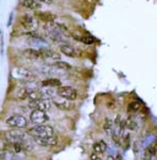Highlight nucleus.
<instances>
[{
  "mask_svg": "<svg viewBox=\"0 0 157 160\" xmlns=\"http://www.w3.org/2000/svg\"><path fill=\"white\" fill-rule=\"evenodd\" d=\"M6 124L15 129H22L28 126V121L26 117H23L21 115H12L6 118Z\"/></svg>",
  "mask_w": 157,
  "mask_h": 160,
  "instance_id": "3",
  "label": "nucleus"
},
{
  "mask_svg": "<svg viewBox=\"0 0 157 160\" xmlns=\"http://www.w3.org/2000/svg\"><path fill=\"white\" fill-rule=\"evenodd\" d=\"M37 16H38L40 20L47 22V23H48V22H53V21L55 20V16H54L53 14H50V12H38Z\"/></svg>",
  "mask_w": 157,
  "mask_h": 160,
  "instance_id": "23",
  "label": "nucleus"
},
{
  "mask_svg": "<svg viewBox=\"0 0 157 160\" xmlns=\"http://www.w3.org/2000/svg\"><path fill=\"white\" fill-rule=\"evenodd\" d=\"M23 56H25L26 58H28V59H38V58H40L39 51L38 49H35V48H28V49H26V51L23 52Z\"/></svg>",
  "mask_w": 157,
  "mask_h": 160,
  "instance_id": "18",
  "label": "nucleus"
},
{
  "mask_svg": "<svg viewBox=\"0 0 157 160\" xmlns=\"http://www.w3.org/2000/svg\"><path fill=\"white\" fill-rule=\"evenodd\" d=\"M107 150V143L104 140H98L93 144V153H96L98 155L103 154Z\"/></svg>",
  "mask_w": 157,
  "mask_h": 160,
  "instance_id": "16",
  "label": "nucleus"
},
{
  "mask_svg": "<svg viewBox=\"0 0 157 160\" xmlns=\"http://www.w3.org/2000/svg\"><path fill=\"white\" fill-rule=\"evenodd\" d=\"M141 110V103L139 101H133L129 103L128 106V111L131 112V113H135V112H139Z\"/></svg>",
  "mask_w": 157,
  "mask_h": 160,
  "instance_id": "25",
  "label": "nucleus"
},
{
  "mask_svg": "<svg viewBox=\"0 0 157 160\" xmlns=\"http://www.w3.org/2000/svg\"><path fill=\"white\" fill-rule=\"evenodd\" d=\"M27 96H28V90H27V89H21L19 91V99L23 100V99H26Z\"/></svg>",
  "mask_w": 157,
  "mask_h": 160,
  "instance_id": "27",
  "label": "nucleus"
},
{
  "mask_svg": "<svg viewBox=\"0 0 157 160\" xmlns=\"http://www.w3.org/2000/svg\"><path fill=\"white\" fill-rule=\"evenodd\" d=\"M60 85H61L60 80L54 79V78H50V79H47L42 81V86L43 88H59Z\"/></svg>",
  "mask_w": 157,
  "mask_h": 160,
  "instance_id": "17",
  "label": "nucleus"
},
{
  "mask_svg": "<svg viewBox=\"0 0 157 160\" xmlns=\"http://www.w3.org/2000/svg\"><path fill=\"white\" fill-rule=\"evenodd\" d=\"M73 37L76 41H80V42L85 43V44H93V43L96 42L95 38L91 37V36H78V35H74V33H73Z\"/></svg>",
  "mask_w": 157,
  "mask_h": 160,
  "instance_id": "20",
  "label": "nucleus"
},
{
  "mask_svg": "<svg viewBox=\"0 0 157 160\" xmlns=\"http://www.w3.org/2000/svg\"><path fill=\"white\" fill-rule=\"evenodd\" d=\"M146 160H155L154 158H151V159H146Z\"/></svg>",
  "mask_w": 157,
  "mask_h": 160,
  "instance_id": "31",
  "label": "nucleus"
},
{
  "mask_svg": "<svg viewBox=\"0 0 157 160\" xmlns=\"http://www.w3.org/2000/svg\"><path fill=\"white\" fill-rule=\"evenodd\" d=\"M39 51V56L42 59H44L45 62H57V60H60V54L55 51H52L49 48H42V49H38Z\"/></svg>",
  "mask_w": 157,
  "mask_h": 160,
  "instance_id": "8",
  "label": "nucleus"
},
{
  "mask_svg": "<svg viewBox=\"0 0 157 160\" xmlns=\"http://www.w3.org/2000/svg\"><path fill=\"white\" fill-rule=\"evenodd\" d=\"M30 101H36L39 99H44L43 94L40 90H32V91H28V96H27Z\"/></svg>",
  "mask_w": 157,
  "mask_h": 160,
  "instance_id": "24",
  "label": "nucleus"
},
{
  "mask_svg": "<svg viewBox=\"0 0 157 160\" xmlns=\"http://www.w3.org/2000/svg\"><path fill=\"white\" fill-rule=\"evenodd\" d=\"M15 155L16 154H12V153L4 149L2 152H0V160H16Z\"/></svg>",
  "mask_w": 157,
  "mask_h": 160,
  "instance_id": "26",
  "label": "nucleus"
},
{
  "mask_svg": "<svg viewBox=\"0 0 157 160\" xmlns=\"http://www.w3.org/2000/svg\"><path fill=\"white\" fill-rule=\"evenodd\" d=\"M156 152H157V145H156V142L147 145L145 152H144V160L146 159H151V158H155L156 155Z\"/></svg>",
  "mask_w": 157,
  "mask_h": 160,
  "instance_id": "15",
  "label": "nucleus"
},
{
  "mask_svg": "<svg viewBox=\"0 0 157 160\" xmlns=\"http://www.w3.org/2000/svg\"><path fill=\"white\" fill-rule=\"evenodd\" d=\"M30 120L33 122L35 124H44L49 121V116L44 112V111H39V110H32L31 115H30Z\"/></svg>",
  "mask_w": 157,
  "mask_h": 160,
  "instance_id": "6",
  "label": "nucleus"
},
{
  "mask_svg": "<svg viewBox=\"0 0 157 160\" xmlns=\"http://www.w3.org/2000/svg\"><path fill=\"white\" fill-rule=\"evenodd\" d=\"M4 149L7 150V152H10V153H12V154H19L21 152H25L23 147H22L20 143H9V142H7V143L4 145Z\"/></svg>",
  "mask_w": 157,
  "mask_h": 160,
  "instance_id": "14",
  "label": "nucleus"
},
{
  "mask_svg": "<svg viewBox=\"0 0 157 160\" xmlns=\"http://www.w3.org/2000/svg\"><path fill=\"white\" fill-rule=\"evenodd\" d=\"M107 160H114V158H113L112 155H108V157H107Z\"/></svg>",
  "mask_w": 157,
  "mask_h": 160,
  "instance_id": "30",
  "label": "nucleus"
},
{
  "mask_svg": "<svg viewBox=\"0 0 157 160\" xmlns=\"http://www.w3.org/2000/svg\"><path fill=\"white\" fill-rule=\"evenodd\" d=\"M52 67L57 68V69H61V70H70L71 69V65L66 62H63V60H57V62L52 63Z\"/></svg>",
  "mask_w": 157,
  "mask_h": 160,
  "instance_id": "21",
  "label": "nucleus"
},
{
  "mask_svg": "<svg viewBox=\"0 0 157 160\" xmlns=\"http://www.w3.org/2000/svg\"><path fill=\"white\" fill-rule=\"evenodd\" d=\"M22 4L25 8L31 9V10H37L40 8V4L37 0H22Z\"/></svg>",
  "mask_w": 157,
  "mask_h": 160,
  "instance_id": "19",
  "label": "nucleus"
},
{
  "mask_svg": "<svg viewBox=\"0 0 157 160\" xmlns=\"http://www.w3.org/2000/svg\"><path fill=\"white\" fill-rule=\"evenodd\" d=\"M59 110H63V111H70L75 107V105L71 102V101L66 100V99H63V98H54L53 101H52Z\"/></svg>",
  "mask_w": 157,
  "mask_h": 160,
  "instance_id": "9",
  "label": "nucleus"
},
{
  "mask_svg": "<svg viewBox=\"0 0 157 160\" xmlns=\"http://www.w3.org/2000/svg\"><path fill=\"white\" fill-rule=\"evenodd\" d=\"M103 129L106 131V133L112 134L114 132V123H113V121L109 120V118H106L104 123H103Z\"/></svg>",
  "mask_w": 157,
  "mask_h": 160,
  "instance_id": "22",
  "label": "nucleus"
},
{
  "mask_svg": "<svg viewBox=\"0 0 157 160\" xmlns=\"http://www.w3.org/2000/svg\"><path fill=\"white\" fill-rule=\"evenodd\" d=\"M4 137H5L6 142H9V143H20L25 150H30L32 148L28 136L19 129H12V131L6 132L4 134Z\"/></svg>",
  "mask_w": 157,
  "mask_h": 160,
  "instance_id": "1",
  "label": "nucleus"
},
{
  "mask_svg": "<svg viewBox=\"0 0 157 160\" xmlns=\"http://www.w3.org/2000/svg\"><path fill=\"white\" fill-rule=\"evenodd\" d=\"M12 77L15 79L21 80V81H31L36 78V75L31 70L22 68V67H17V68L12 69Z\"/></svg>",
  "mask_w": 157,
  "mask_h": 160,
  "instance_id": "4",
  "label": "nucleus"
},
{
  "mask_svg": "<svg viewBox=\"0 0 157 160\" xmlns=\"http://www.w3.org/2000/svg\"><path fill=\"white\" fill-rule=\"evenodd\" d=\"M155 157H156V159H157V152H156V155H155Z\"/></svg>",
  "mask_w": 157,
  "mask_h": 160,
  "instance_id": "32",
  "label": "nucleus"
},
{
  "mask_svg": "<svg viewBox=\"0 0 157 160\" xmlns=\"http://www.w3.org/2000/svg\"><path fill=\"white\" fill-rule=\"evenodd\" d=\"M91 160H101V157L96 154V153H93L92 155H91Z\"/></svg>",
  "mask_w": 157,
  "mask_h": 160,
  "instance_id": "28",
  "label": "nucleus"
},
{
  "mask_svg": "<svg viewBox=\"0 0 157 160\" xmlns=\"http://www.w3.org/2000/svg\"><path fill=\"white\" fill-rule=\"evenodd\" d=\"M32 110H39V111H44L47 112L50 107H52V101L49 99H39L36 101H30L28 105Z\"/></svg>",
  "mask_w": 157,
  "mask_h": 160,
  "instance_id": "7",
  "label": "nucleus"
},
{
  "mask_svg": "<svg viewBox=\"0 0 157 160\" xmlns=\"http://www.w3.org/2000/svg\"><path fill=\"white\" fill-rule=\"evenodd\" d=\"M59 49H60V52H61L63 54H65L66 57H70V58H76V57L78 56V49H76L75 47L68 44V43H65V44H60Z\"/></svg>",
  "mask_w": 157,
  "mask_h": 160,
  "instance_id": "11",
  "label": "nucleus"
},
{
  "mask_svg": "<svg viewBox=\"0 0 157 160\" xmlns=\"http://www.w3.org/2000/svg\"><path fill=\"white\" fill-rule=\"evenodd\" d=\"M35 142L42 145V147H55L58 144V138L55 136H49V137H33Z\"/></svg>",
  "mask_w": 157,
  "mask_h": 160,
  "instance_id": "10",
  "label": "nucleus"
},
{
  "mask_svg": "<svg viewBox=\"0 0 157 160\" xmlns=\"http://www.w3.org/2000/svg\"><path fill=\"white\" fill-rule=\"evenodd\" d=\"M57 94H58L60 98L63 99H66L69 101H74L78 99V91L71 88V86H63L60 85L57 90Z\"/></svg>",
  "mask_w": 157,
  "mask_h": 160,
  "instance_id": "5",
  "label": "nucleus"
},
{
  "mask_svg": "<svg viewBox=\"0 0 157 160\" xmlns=\"http://www.w3.org/2000/svg\"><path fill=\"white\" fill-rule=\"evenodd\" d=\"M21 25L28 31H32L36 28V21L32 16H28V15H25L21 18Z\"/></svg>",
  "mask_w": 157,
  "mask_h": 160,
  "instance_id": "12",
  "label": "nucleus"
},
{
  "mask_svg": "<svg viewBox=\"0 0 157 160\" xmlns=\"http://www.w3.org/2000/svg\"><path fill=\"white\" fill-rule=\"evenodd\" d=\"M38 2H42V4H48V5H50V4L53 2V0H38Z\"/></svg>",
  "mask_w": 157,
  "mask_h": 160,
  "instance_id": "29",
  "label": "nucleus"
},
{
  "mask_svg": "<svg viewBox=\"0 0 157 160\" xmlns=\"http://www.w3.org/2000/svg\"><path fill=\"white\" fill-rule=\"evenodd\" d=\"M140 127V121L136 116H129L125 120V128L130 129V131H136L137 128Z\"/></svg>",
  "mask_w": 157,
  "mask_h": 160,
  "instance_id": "13",
  "label": "nucleus"
},
{
  "mask_svg": "<svg viewBox=\"0 0 157 160\" xmlns=\"http://www.w3.org/2000/svg\"><path fill=\"white\" fill-rule=\"evenodd\" d=\"M28 134L32 137H49L54 136V128L49 124H36L31 127L28 131Z\"/></svg>",
  "mask_w": 157,
  "mask_h": 160,
  "instance_id": "2",
  "label": "nucleus"
}]
</instances>
